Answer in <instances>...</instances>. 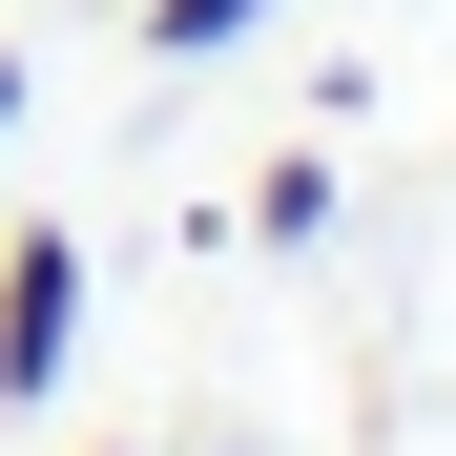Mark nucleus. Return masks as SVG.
Wrapping results in <instances>:
<instances>
[{"instance_id": "3", "label": "nucleus", "mask_w": 456, "mask_h": 456, "mask_svg": "<svg viewBox=\"0 0 456 456\" xmlns=\"http://www.w3.org/2000/svg\"><path fill=\"white\" fill-rule=\"evenodd\" d=\"M0 125H21V42H0Z\"/></svg>"}, {"instance_id": "2", "label": "nucleus", "mask_w": 456, "mask_h": 456, "mask_svg": "<svg viewBox=\"0 0 456 456\" xmlns=\"http://www.w3.org/2000/svg\"><path fill=\"white\" fill-rule=\"evenodd\" d=\"M270 0H145V62H208V42H249Z\"/></svg>"}, {"instance_id": "1", "label": "nucleus", "mask_w": 456, "mask_h": 456, "mask_svg": "<svg viewBox=\"0 0 456 456\" xmlns=\"http://www.w3.org/2000/svg\"><path fill=\"white\" fill-rule=\"evenodd\" d=\"M62 353H84V249L62 228H0V415L62 395Z\"/></svg>"}]
</instances>
